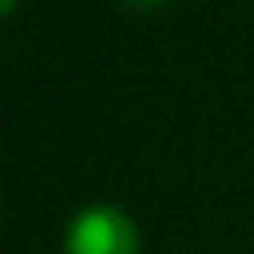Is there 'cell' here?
Masks as SVG:
<instances>
[{"label": "cell", "mask_w": 254, "mask_h": 254, "mask_svg": "<svg viewBox=\"0 0 254 254\" xmlns=\"http://www.w3.org/2000/svg\"><path fill=\"white\" fill-rule=\"evenodd\" d=\"M64 254H139V230L127 210L95 202L67 222Z\"/></svg>", "instance_id": "obj_1"}, {"label": "cell", "mask_w": 254, "mask_h": 254, "mask_svg": "<svg viewBox=\"0 0 254 254\" xmlns=\"http://www.w3.org/2000/svg\"><path fill=\"white\" fill-rule=\"evenodd\" d=\"M119 8H127V12H163V8H171L175 0H115Z\"/></svg>", "instance_id": "obj_2"}, {"label": "cell", "mask_w": 254, "mask_h": 254, "mask_svg": "<svg viewBox=\"0 0 254 254\" xmlns=\"http://www.w3.org/2000/svg\"><path fill=\"white\" fill-rule=\"evenodd\" d=\"M16 4H20V0H0V16H8V12H16Z\"/></svg>", "instance_id": "obj_3"}]
</instances>
